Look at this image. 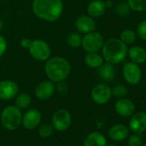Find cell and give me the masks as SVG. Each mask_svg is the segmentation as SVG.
<instances>
[{
	"mask_svg": "<svg viewBox=\"0 0 146 146\" xmlns=\"http://www.w3.org/2000/svg\"><path fill=\"white\" fill-rule=\"evenodd\" d=\"M63 2L61 0H34L32 11L40 19L46 22L57 21L63 13Z\"/></svg>",
	"mask_w": 146,
	"mask_h": 146,
	"instance_id": "1",
	"label": "cell"
},
{
	"mask_svg": "<svg viewBox=\"0 0 146 146\" xmlns=\"http://www.w3.org/2000/svg\"><path fill=\"white\" fill-rule=\"evenodd\" d=\"M45 73L48 79L53 83L64 82L70 74L71 65L62 57L49 58L45 64Z\"/></svg>",
	"mask_w": 146,
	"mask_h": 146,
	"instance_id": "2",
	"label": "cell"
},
{
	"mask_svg": "<svg viewBox=\"0 0 146 146\" xmlns=\"http://www.w3.org/2000/svg\"><path fill=\"white\" fill-rule=\"evenodd\" d=\"M128 52L126 44L120 39L111 38L103 43L102 47V56L103 59L110 64H116L125 59Z\"/></svg>",
	"mask_w": 146,
	"mask_h": 146,
	"instance_id": "3",
	"label": "cell"
},
{
	"mask_svg": "<svg viewBox=\"0 0 146 146\" xmlns=\"http://www.w3.org/2000/svg\"><path fill=\"white\" fill-rule=\"evenodd\" d=\"M22 112L16 106L6 107L0 116L3 126L9 131L17 130L22 124Z\"/></svg>",
	"mask_w": 146,
	"mask_h": 146,
	"instance_id": "4",
	"label": "cell"
},
{
	"mask_svg": "<svg viewBox=\"0 0 146 146\" xmlns=\"http://www.w3.org/2000/svg\"><path fill=\"white\" fill-rule=\"evenodd\" d=\"M29 51L33 58L40 62H46L51 56L49 45L42 40L36 39L31 41Z\"/></svg>",
	"mask_w": 146,
	"mask_h": 146,
	"instance_id": "5",
	"label": "cell"
},
{
	"mask_svg": "<svg viewBox=\"0 0 146 146\" xmlns=\"http://www.w3.org/2000/svg\"><path fill=\"white\" fill-rule=\"evenodd\" d=\"M104 43L102 35L98 32H90L82 38V47L87 52H96L102 49Z\"/></svg>",
	"mask_w": 146,
	"mask_h": 146,
	"instance_id": "6",
	"label": "cell"
},
{
	"mask_svg": "<svg viewBox=\"0 0 146 146\" xmlns=\"http://www.w3.org/2000/svg\"><path fill=\"white\" fill-rule=\"evenodd\" d=\"M52 123L54 129L58 131H64L68 130L71 125V115L66 109H58L53 113Z\"/></svg>",
	"mask_w": 146,
	"mask_h": 146,
	"instance_id": "7",
	"label": "cell"
},
{
	"mask_svg": "<svg viewBox=\"0 0 146 146\" xmlns=\"http://www.w3.org/2000/svg\"><path fill=\"white\" fill-rule=\"evenodd\" d=\"M91 98L94 102L102 105L107 103L112 97L111 88L106 84H99L91 90Z\"/></svg>",
	"mask_w": 146,
	"mask_h": 146,
	"instance_id": "8",
	"label": "cell"
},
{
	"mask_svg": "<svg viewBox=\"0 0 146 146\" xmlns=\"http://www.w3.org/2000/svg\"><path fill=\"white\" fill-rule=\"evenodd\" d=\"M123 76L125 80L131 84L135 85L138 84L141 80L142 72L138 64L133 62H128L125 64L123 67Z\"/></svg>",
	"mask_w": 146,
	"mask_h": 146,
	"instance_id": "9",
	"label": "cell"
},
{
	"mask_svg": "<svg viewBox=\"0 0 146 146\" xmlns=\"http://www.w3.org/2000/svg\"><path fill=\"white\" fill-rule=\"evenodd\" d=\"M129 128L134 134L141 135L146 131V113L137 112L131 115Z\"/></svg>",
	"mask_w": 146,
	"mask_h": 146,
	"instance_id": "10",
	"label": "cell"
},
{
	"mask_svg": "<svg viewBox=\"0 0 146 146\" xmlns=\"http://www.w3.org/2000/svg\"><path fill=\"white\" fill-rule=\"evenodd\" d=\"M18 85L11 80L0 81V99L8 101L16 97L18 94Z\"/></svg>",
	"mask_w": 146,
	"mask_h": 146,
	"instance_id": "11",
	"label": "cell"
},
{
	"mask_svg": "<svg viewBox=\"0 0 146 146\" xmlns=\"http://www.w3.org/2000/svg\"><path fill=\"white\" fill-rule=\"evenodd\" d=\"M41 119L42 115L39 110L29 109L23 114L22 118V123L26 129L33 130L40 124Z\"/></svg>",
	"mask_w": 146,
	"mask_h": 146,
	"instance_id": "12",
	"label": "cell"
},
{
	"mask_svg": "<svg viewBox=\"0 0 146 146\" xmlns=\"http://www.w3.org/2000/svg\"><path fill=\"white\" fill-rule=\"evenodd\" d=\"M56 87L53 84V82L48 80V81H43L40 83L35 90V96L40 100H46L50 98L55 92Z\"/></svg>",
	"mask_w": 146,
	"mask_h": 146,
	"instance_id": "13",
	"label": "cell"
},
{
	"mask_svg": "<svg viewBox=\"0 0 146 146\" xmlns=\"http://www.w3.org/2000/svg\"><path fill=\"white\" fill-rule=\"evenodd\" d=\"M114 109L119 116L130 117L135 113V105L131 100L121 98L116 102L114 105Z\"/></svg>",
	"mask_w": 146,
	"mask_h": 146,
	"instance_id": "14",
	"label": "cell"
},
{
	"mask_svg": "<svg viewBox=\"0 0 146 146\" xmlns=\"http://www.w3.org/2000/svg\"><path fill=\"white\" fill-rule=\"evenodd\" d=\"M96 27V25L93 17L90 16H80L75 22V28L78 32L83 34H88L95 31Z\"/></svg>",
	"mask_w": 146,
	"mask_h": 146,
	"instance_id": "15",
	"label": "cell"
},
{
	"mask_svg": "<svg viewBox=\"0 0 146 146\" xmlns=\"http://www.w3.org/2000/svg\"><path fill=\"white\" fill-rule=\"evenodd\" d=\"M106 9L105 2L102 0H93L88 5L87 12L91 17H100L104 15Z\"/></svg>",
	"mask_w": 146,
	"mask_h": 146,
	"instance_id": "16",
	"label": "cell"
},
{
	"mask_svg": "<svg viewBox=\"0 0 146 146\" xmlns=\"http://www.w3.org/2000/svg\"><path fill=\"white\" fill-rule=\"evenodd\" d=\"M108 136L114 141H122L128 137V128L125 125L116 124L109 129Z\"/></svg>",
	"mask_w": 146,
	"mask_h": 146,
	"instance_id": "17",
	"label": "cell"
},
{
	"mask_svg": "<svg viewBox=\"0 0 146 146\" xmlns=\"http://www.w3.org/2000/svg\"><path fill=\"white\" fill-rule=\"evenodd\" d=\"M84 146H107V139L103 134L94 131L86 136Z\"/></svg>",
	"mask_w": 146,
	"mask_h": 146,
	"instance_id": "18",
	"label": "cell"
},
{
	"mask_svg": "<svg viewBox=\"0 0 146 146\" xmlns=\"http://www.w3.org/2000/svg\"><path fill=\"white\" fill-rule=\"evenodd\" d=\"M98 73H99V76L102 79H103L104 81L107 82H111L115 78V69L113 67V64L110 63H105L102 64L101 67L98 68Z\"/></svg>",
	"mask_w": 146,
	"mask_h": 146,
	"instance_id": "19",
	"label": "cell"
},
{
	"mask_svg": "<svg viewBox=\"0 0 146 146\" xmlns=\"http://www.w3.org/2000/svg\"><path fill=\"white\" fill-rule=\"evenodd\" d=\"M127 53L129 54V57L131 62L137 64H143L146 60V52L141 46H132L128 50Z\"/></svg>",
	"mask_w": 146,
	"mask_h": 146,
	"instance_id": "20",
	"label": "cell"
},
{
	"mask_svg": "<svg viewBox=\"0 0 146 146\" xmlns=\"http://www.w3.org/2000/svg\"><path fill=\"white\" fill-rule=\"evenodd\" d=\"M103 58L101 54L96 52H87V54L84 56V62L85 64L94 69H98L102 66L103 64Z\"/></svg>",
	"mask_w": 146,
	"mask_h": 146,
	"instance_id": "21",
	"label": "cell"
},
{
	"mask_svg": "<svg viewBox=\"0 0 146 146\" xmlns=\"http://www.w3.org/2000/svg\"><path fill=\"white\" fill-rule=\"evenodd\" d=\"M31 97L27 93H21L18 96H17L15 100V106L18 108L20 110L26 109L29 108L31 104Z\"/></svg>",
	"mask_w": 146,
	"mask_h": 146,
	"instance_id": "22",
	"label": "cell"
},
{
	"mask_svg": "<svg viewBox=\"0 0 146 146\" xmlns=\"http://www.w3.org/2000/svg\"><path fill=\"white\" fill-rule=\"evenodd\" d=\"M66 43L69 46L72 48L79 47L82 44V37L78 33H70L66 37Z\"/></svg>",
	"mask_w": 146,
	"mask_h": 146,
	"instance_id": "23",
	"label": "cell"
},
{
	"mask_svg": "<svg viewBox=\"0 0 146 146\" xmlns=\"http://www.w3.org/2000/svg\"><path fill=\"white\" fill-rule=\"evenodd\" d=\"M127 4L131 10L141 12L146 11V0H127Z\"/></svg>",
	"mask_w": 146,
	"mask_h": 146,
	"instance_id": "24",
	"label": "cell"
},
{
	"mask_svg": "<svg viewBox=\"0 0 146 146\" xmlns=\"http://www.w3.org/2000/svg\"><path fill=\"white\" fill-rule=\"evenodd\" d=\"M111 90H112V96H113L117 99L125 98L128 94L127 88L125 85L120 84L114 85L113 89H111Z\"/></svg>",
	"mask_w": 146,
	"mask_h": 146,
	"instance_id": "25",
	"label": "cell"
},
{
	"mask_svg": "<svg viewBox=\"0 0 146 146\" xmlns=\"http://www.w3.org/2000/svg\"><path fill=\"white\" fill-rule=\"evenodd\" d=\"M137 39V34L131 29H125L120 34V40L125 44H132Z\"/></svg>",
	"mask_w": 146,
	"mask_h": 146,
	"instance_id": "26",
	"label": "cell"
},
{
	"mask_svg": "<svg viewBox=\"0 0 146 146\" xmlns=\"http://www.w3.org/2000/svg\"><path fill=\"white\" fill-rule=\"evenodd\" d=\"M53 132V127L52 125H49V124H43L39 127L38 130V133L40 135V137L46 138L49 137Z\"/></svg>",
	"mask_w": 146,
	"mask_h": 146,
	"instance_id": "27",
	"label": "cell"
},
{
	"mask_svg": "<svg viewBox=\"0 0 146 146\" xmlns=\"http://www.w3.org/2000/svg\"><path fill=\"white\" fill-rule=\"evenodd\" d=\"M130 7L127 3L121 2L116 6V12L119 16H126L129 13Z\"/></svg>",
	"mask_w": 146,
	"mask_h": 146,
	"instance_id": "28",
	"label": "cell"
},
{
	"mask_svg": "<svg viewBox=\"0 0 146 146\" xmlns=\"http://www.w3.org/2000/svg\"><path fill=\"white\" fill-rule=\"evenodd\" d=\"M137 34L140 39L146 41V20L141 22L137 29Z\"/></svg>",
	"mask_w": 146,
	"mask_h": 146,
	"instance_id": "29",
	"label": "cell"
},
{
	"mask_svg": "<svg viewBox=\"0 0 146 146\" xmlns=\"http://www.w3.org/2000/svg\"><path fill=\"white\" fill-rule=\"evenodd\" d=\"M142 138L137 134L131 135L128 137V146H142Z\"/></svg>",
	"mask_w": 146,
	"mask_h": 146,
	"instance_id": "30",
	"label": "cell"
},
{
	"mask_svg": "<svg viewBox=\"0 0 146 146\" xmlns=\"http://www.w3.org/2000/svg\"><path fill=\"white\" fill-rule=\"evenodd\" d=\"M6 49H7V41L5 37L0 35V58L5 53Z\"/></svg>",
	"mask_w": 146,
	"mask_h": 146,
	"instance_id": "31",
	"label": "cell"
},
{
	"mask_svg": "<svg viewBox=\"0 0 146 146\" xmlns=\"http://www.w3.org/2000/svg\"><path fill=\"white\" fill-rule=\"evenodd\" d=\"M31 41L32 40L29 38H23L20 40V46L24 49H29V47L31 44Z\"/></svg>",
	"mask_w": 146,
	"mask_h": 146,
	"instance_id": "32",
	"label": "cell"
},
{
	"mask_svg": "<svg viewBox=\"0 0 146 146\" xmlns=\"http://www.w3.org/2000/svg\"><path fill=\"white\" fill-rule=\"evenodd\" d=\"M2 28H3V22H2L1 19H0V30L2 29Z\"/></svg>",
	"mask_w": 146,
	"mask_h": 146,
	"instance_id": "33",
	"label": "cell"
},
{
	"mask_svg": "<svg viewBox=\"0 0 146 146\" xmlns=\"http://www.w3.org/2000/svg\"><path fill=\"white\" fill-rule=\"evenodd\" d=\"M108 146H116V145H114V144H109V145H108Z\"/></svg>",
	"mask_w": 146,
	"mask_h": 146,
	"instance_id": "34",
	"label": "cell"
},
{
	"mask_svg": "<svg viewBox=\"0 0 146 146\" xmlns=\"http://www.w3.org/2000/svg\"><path fill=\"white\" fill-rule=\"evenodd\" d=\"M143 146H146V143H144V144H143Z\"/></svg>",
	"mask_w": 146,
	"mask_h": 146,
	"instance_id": "35",
	"label": "cell"
},
{
	"mask_svg": "<svg viewBox=\"0 0 146 146\" xmlns=\"http://www.w3.org/2000/svg\"><path fill=\"white\" fill-rule=\"evenodd\" d=\"M145 52H146V49H145Z\"/></svg>",
	"mask_w": 146,
	"mask_h": 146,
	"instance_id": "36",
	"label": "cell"
}]
</instances>
